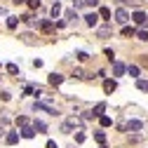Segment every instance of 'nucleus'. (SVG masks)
<instances>
[{
	"label": "nucleus",
	"instance_id": "5701e85b",
	"mask_svg": "<svg viewBox=\"0 0 148 148\" xmlns=\"http://www.w3.org/2000/svg\"><path fill=\"white\" fill-rule=\"evenodd\" d=\"M59 14H61V5L54 3V5H52V16H59Z\"/></svg>",
	"mask_w": 148,
	"mask_h": 148
},
{
	"label": "nucleus",
	"instance_id": "412c9836",
	"mask_svg": "<svg viewBox=\"0 0 148 148\" xmlns=\"http://www.w3.org/2000/svg\"><path fill=\"white\" fill-rule=\"evenodd\" d=\"M7 73L10 75H16V73H19V66L16 64H7Z\"/></svg>",
	"mask_w": 148,
	"mask_h": 148
},
{
	"label": "nucleus",
	"instance_id": "c9c22d12",
	"mask_svg": "<svg viewBox=\"0 0 148 148\" xmlns=\"http://www.w3.org/2000/svg\"><path fill=\"white\" fill-rule=\"evenodd\" d=\"M47 148H59V146H57V141H47Z\"/></svg>",
	"mask_w": 148,
	"mask_h": 148
},
{
	"label": "nucleus",
	"instance_id": "20e7f679",
	"mask_svg": "<svg viewBox=\"0 0 148 148\" xmlns=\"http://www.w3.org/2000/svg\"><path fill=\"white\" fill-rule=\"evenodd\" d=\"M35 110H45V113H49V115H57V108L49 106V103H42V101L35 103Z\"/></svg>",
	"mask_w": 148,
	"mask_h": 148
},
{
	"label": "nucleus",
	"instance_id": "f3484780",
	"mask_svg": "<svg viewBox=\"0 0 148 148\" xmlns=\"http://www.w3.org/2000/svg\"><path fill=\"white\" fill-rule=\"evenodd\" d=\"M33 127H35V132H38V134H42L45 129H47V125H45V122H40V120H35V122H33Z\"/></svg>",
	"mask_w": 148,
	"mask_h": 148
},
{
	"label": "nucleus",
	"instance_id": "f03ea898",
	"mask_svg": "<svg viewBox=\"0 0 148 148\" xmlns=\"http://www.w3.org/2000/svg\"><path fill=\"white\" fill-rule=\"evenodd\" d=\"M78 127H80V120H78V118H68V120L61 125V132H66V134H68L71 129H78Z\"/></svg>",
	"mask_w": 148,
	"mask_h": 148
},
{
	"label": "nucleus",
	"instance_id": "72a5a7b5",
	"mask_svg": "<svg viewBox=\"0 0 148 148\" xmlns=\"http://www.w3.org/2000/svg\"><path fill=\"white\" fill-rule=\"evenodd\" d=\"M82 5H85V0H73V7H75V10L82 7Z\"/></svg>",
	"mask_w": 148,
	"mask_h": 148
},
{
	"label": "nucleus",
	"instance_id": "e433bc0d",
	"mask_svg": "<svg viewBox=\"0 0 148 148\" xmlns=\"http://www.w3.org/2000/svg\"><path fill=\"white\" fill-rule=\"evenodd\" d=\"M12 3H14V5H24L26 0H12Z\"/></svg>",
	"mask_w": 148,
	"mask_h": 148
},
{
	"label": "nucleus",
	"instance_id": "a878e982",
	"mask_svg": "<svg viewBox=\"0 0 148 148\" xmlns=\"http://www.w3.org/2000/svg\"><path fill=\"white\" fill-rule=\"evenodd\" d=\"M127 73H129L132 78H136V75H139V66H129V68H127Z\"/></svg>",
	"mask_w": 148,
	"mask_h": 148
},
{
	"label": "nucleus",
	"instance_id": "2eb2a0df",
	"mask_svg": "<svg viewBox=\"0 0 148 148\" xmlns=\"http://www.w3.org/2000/svg\"><path fill=\"white\" fill-rule=\"evenodd\" d=\"M19 136H21V134H16V132H10V134L5 136V141L12 146V143H16V141H19Z\"/></svg>",
	"mask_w": 148,
	"mask_h": 148
},
{
	"label": "nucleus",
	"instance_id": "7c9ffc66",
	"mask_svg": "<svg viewBox=\"0 0 148 148\" xmlns=\"http://www.w3.org/2000/svg\"><path fill=\"white\" fill-rule=\"evenodd\" d=\"M85 5H87V7H97L99 0H85Z\"/></svg>",
	"mask_w": 148,
	"mask_h": 148
},
{
	"label": "nucleus",
	"instance_id": "58836bf2",
	"mask_svg": "<svg viewBox=\"0 0 148 148\" xmlns=\"http://www.w3.org/2000/svg\"><path fill=\"white\" fill-rule=\"evenodd\" d=\"M146 24H148V14H146Z\"/></svg>",
	"mask_w": 148,
	"mask_h": 148
},
{
	"label": "nucleus",
	"instance_id": "9d476101",
	"mask_svg": "<svg viewBox=\"0 0 148 148\" xmlns=\"http://www.w3.org/2000/svg\"><path fill=\"white\" fill-rule=\"evenodd\" d=\"M132 21H134V24H146V14H143V12H134V14H132Z\"/></svg>",
	"mask_w": 148,
	"mask_h": 148
},
{
	"label": "nucleus",
	"instance_id": "1a4fd4ad",
	"mask_svg": "<svg viewBox=\"0 0 148 148\" xmlns=\"http://www.w3.org/2000/svg\"><path fill=\"white\" fill-rule=\"evenodd\" d=\"M110 33H113V28H110V26H101V28H97V35H99V38H108Z\"/></svg>",
	"mask_w": 148,
	"mask_h": 148
},
{
	"label": "nucleus",
	"instance_id": "ea45409f",
	"mask_svg": "<svg viewBox=\"0 0 148 148\" xmlns=\"http://www.w3.org/2000/svg\"><path fill=\"white\" fill-rule=\"evenodd\" d=\"M99 148H106V146H99Z\"/></svg>",
	"mask_w": 148,
	"mask_h": 148
},
{
	"label": "nucleus",
	"instance_id": "473e14b6",
	"mask_svg": "<svg viewBox=\"0 0 148 148\" xmlns=\"http://www.w3.org/2000/svg\"><path fill=\"white\" fill-rule=\"evenodd\" d=\"M103 54H106V57H108L110 61H113V57H115V54H113V49H103Z\"/></svg>",
	"mask_w": 148,
	"mask_h": 148
},
{
	"label": "nucleus",
	"instance_id": "f257e3e1",
	"mask_svg": "<svg viewBox=\"0 0 148 148\" xmlns=\"http://www.w3.org/2000/svg\"><path fill=\"white\" fill-rule=\"evenodd\" d=\"M120 129H122V132H141V129H143V122H141V120H129V122L120 125Z\"/></svg>",
	"mask_w": 148,
	"mask_h": 148
},
{
	"label": "nucleus",
	"instance_id": "39448f33",
	"mask_svg": "<svg viewBox=\"0 0 148 148\" xmlns=\"http://www.w3.org/2000/svg\"><path fill=\"white\" fill-rule=\"evenodd\" d=\"M82 19H85V24H87V26H97L99 14H97V12H89V14H85V16H82Z\"/></svg>",
	"mask_w": 148,
	"mask_h": 148
},
{
	"label": "nucleus",
	"instance_id": "c85d7f7f",
	"mask_svg": "<svg viewBox=\"0 0 148 148\" xmlns=\"http://www.w3.org/2000/svg\"><path fill=\"white\" fill-rule=\"evenodd\" d=\"M28 7L31 10H38L40 7V0H28Z\"/></svg>",
	"mask_w": 148,
	"mask_h": 148
},
{
	"label": "nucleus",
	"instance_id": "c756f323",
	"mask_svg": "<svg viewBox=\"0 0 148 148\" xmlns=\"http://www.w3.org/2000/svg\"><path fill=\"white\" fill-rule=\"evenodd\" d=\"M75 57H78L80 61H87V59H89V54H87V52H78V54H75Z\"/></svg>",
	"mask_w": 148,
	"mask_h": 148
},
{
	"label": "nucleus",
	"instance_id": "9b49d317",
	"mask_svg": "<svg viewBox=\"0 0 148 148\" xmlns=\"http://www.w3.org/2000/svg\"><path fill=\"white\" fill-rule=\"evenodd\" d=\"M125 71H127V68H125V64H120V61H113V73H115V75H122Z\"/></svg>",
	"mask_w": 148,
	"mask_h": 148
},
{
	"label": "nucleus",
	"instance_id": "6e6552de",
	"mask_svg": "<svg viewBox=\"0 0 148 148\" xmlns=\"http://www.w3.org/2000/svg\"><path fill=\"white\" fill-rule=\"evenodd\" d=\"M40 31H42V33H54V31H57V24H52V21H40Z\"/></svg>",
	"mask_w": 148,
	"mask_h": 148
},
{
	"label": "nucleus",
	"instance_id": "4c0bfd02",
	"mask_svg": "<svg viewBox=\"0 0 148 148\" xmlns=\"http://www.w3.org/2000/svg\"><path fill=\"white\" fill-rule=\"evenodd\" d=\"M120 3H129V0H120Z\"/></svg>",
	"mask_w": 148,
	"mask_h": 148
},
{
	"label": "nucleus",
	"instance_id": "2f4dec72",
	"mask_svg": "<svg viewBox=\"0 0 148 148\" xmlns=\"http://www.w3.org/2000/svg\"><path fill=\"white\" fill-rule=\"evenodd\" d=\"M73 75H75V78H80V80H82V78H87V75H85V71H80V68H78L75 73H73Z\"/></svg>",
	"mask_w": 148,
	"mask_h": 148
},
{
	"label": "nucleus",
	"instance_id": "ddd939ff",
	"mask_svg": "<svg viewBox=\"0 0 148 148\" xmlns=\"http://www.w3.org/2000/svg\"><path fill=\"white\" fill-rule=\"evenodd\" d=\"M64 82V75H59V73H52L49 75V85H61Z\"/></svg>",
	"mask_w": 148,
	"mask_h": 148
},
{
	"label": "nucleus",
	"instance_id": "393cba45",
	"mask_svg": "<svg viewBox=\"0 0 148 148\" xmlns=\"http://www.w3.org/2000/svg\"><path fill=\"white\" fill-rule=\"evenodd\" d=\"M113 125V120H110L108 115H101V127H110Z\"/></svg>",
	"mask_w": 148,
	"mask_h": 148
},
{
	"label": "nucleus",
	"instance_id": "a211bd4d",
	"mask_svg": "<svg viewBox=\"0 0 148 148\" xmlns=\"http://www.w3.org/2000/svg\"><path fill=\"white\" fill-rule=\"evenodd\" d=\"M99 19H106V21L110 19V10H108V7H101V10H99Z\"/></svg>",
	"mask_w": 148,
	"mask_h": 148
},
{
	"label": "nucleus",
	"instance_id": "f704fd0d",
	"mask_svg": "<svg viewBox=\"0 0 148 148\" xmlns=\"http://www.w3.org/2000/svg\"><path fill=\"white\" fill-rule=\"evenodd\" d=\"M75 141L78 143H85V134H75Z\"/></svg>",
	"mask_w": 148,
	"mask_h": 148
},
{
	"label": "nucleus",
	"instance_id": "f8f14e48",
	"mask_svg": "<svg viewBox=\"0 0 148 148\" xmlns=\"http://www.w3.org/2000/svg\"><path fill=\"white\" fill-rule=\"evenodd\" d=\"M16 26H19V16H7V28L14 31Z\"/></svg>",
	"mask_w": 148,
	"mask_h": 148
},
{
	"label": "nucleus",
	"instance_id": "b1692460",
	"mask_svg": "<svg viewBox=\"0 0 148 148\" xmlns=\"http://www.w3.org/2000/svg\"><path fill=\"white\" fill-rule=\"evenodd\" d=\"M136 38H139V40H148V31H146V28L136 31Z\"/></svg>",
	"mask_w": 148,
	"mask_h": 148
},
{
	"label": "nucleus",
	"instance_id": "6ab92c4d",
	"mask_svg": "<svg viewBox=\"0 0 148 148\" xmlns=\"http://www.w3.org/2000/svg\"><path fill=\"white\" fill-rule=\"evenodd\" d=\"M19 38H21L26 45H35V40H33V35H31V33H24V35H19Z\"/></svg>",
	"mask_w": 148,
	"mask_h": 148
},
{
	"label": "nucleus",
	"instance_id": "dca6fc26",
	"mask_svg": "<svg viewBox=\"0 0 148 148\" xmlns=\"http://www.w3.org/2000/svg\"><path fill=\"white\" fill-rule=\"evenodd\" d=\"M120 33L125 35V38H129V35H136V28H134V26H125Z\"/></svg>",
	"mask_w": 148,
	"mask_h": 148
},
{
	"label": "nucleus",
	"instance_id": "7ed1b4c3",
	"mask_svg": "<svg viewBox=\"0 0 148 148\" xmlns=\"http://www.w3.org/2000/svg\"><path fill=\"white\" fill-rule=\"evenodd\" d=\"M115 21H118V24H127V21H129V12L122 10V7H118V10H115Z\"/></svg>",
	"mask_w": 148,
	"mask_h": 148
},
{
	"label": "nucleus",
	"instance_id": "bb28decb",
	"mask_svg": "<svg viewBox=\"0 0 148 148\" xmlns=\"http://www.w3.org/2000/svg\"><path fill=\"white\" fill-rule=\"evenodd\" d=\"M94 139H97V141H99L101 146L106 143V134H103V132H97V134H94Z\"/></svg>",
	"mask_w": 148,
	"mask_h": 148
},
{
	"label": "nucleus",
	"instance_id": "0eeeda50",
	"mask_svg": "<svg viewBox=\"0 0 148 148\" xmlns=\"http://www.w3.org/2000/svg\"><path fill=\"white\" fill-rule=\"evenodd\" d=\"M21 136H24V139H33V136H35V127L24 125V127H21Z\"/></svg>",
	"mask_w": 148,
	"mask_h": 148
},
{
	"label": "nucleus",
	"instance_id": "cd10ccee",
	"mask_svg": "<svg viewBox=\"0 0 148 148\" xmlns=\"http://www.w3.org/2000/svg\"><path fill=\"white\" fill-rule=\"evenodd\" d=\"M16 125H21V127L28 125V118H26V115H19V118H16Z\"/></svg>",
	"mask_w": 148,
	"mask_h": 148
},
{
	"label": "nucleus",
	"instance_id": "aec40b11",
	"mask_svg": "<svg viewBox=\"0 0 148 148\" xmlns=\"http://www.w3.org/2000/svg\"><path fill=\"white\" fill-rule=\"evenodd\" d=\"M66 21H73V19H78V14H75V10H66Z\"/></svg>",
	"mask_w": 148,
	"mask_h": 148
},
{
	"label": "nucleus",
	"instance_id": "4468645a",
	"mask_svg": "<svg viewBox=\"0 0 148 148\" xmlns=\"http://www.w3.org/2000/svg\"><path fill=\"white\" fill-rule=\"evenodd\" d=\"M103 110H106V103L101 101V103H97V106H94V110H92V115H99V118H101V115H103Z\"/></svg>",
	"mask_w": 148,
	"mask_h": 148
},
{
	"label": "nucleus",
	"instance_id": "423d86ee",
	"mask_svg": "<svg viewBox=\"0 0 148 148\" xmlns=\"http://www.w3.org/2000/svg\"><path fill=\"white\" fill-rule=\"evenodd\" d=\"M115 89H118V82L115 80H103V92H106V94H113Z\"/></svg>",
	"mask_w": 148,
	"mask_h": 148
},
{
	"label": "nucleus",
	"instance_id": "4be33fe9",
	"mask_svg": "<svg viewBox=\"0 0 148 148\" xmlns=\"http://www.w3.org/2000/svg\"><path fill=\"white\" fill-rule=\"evenodd\" d=\"M136 87L141 92H148V80H136Z\"/></svg>",
	"mask_w": 148,
	"mask_h": 148
}]
</instances>
